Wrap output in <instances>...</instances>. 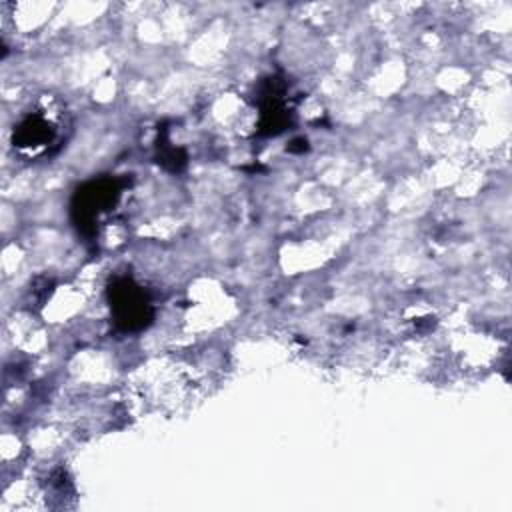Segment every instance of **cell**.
<instances>
[{"label": "cell", "instance_id": "6da1fadb", "mask_svg": "<svg viewBox=\"0 0 512 512\" xmlns=\"http://www.w3.org/2000/svg\"><path fill=\"white\" fill-rule=\"evenodd\" d=\"M112 304L116 312V322L124 328L142 326L148 318V304L144 300V294L126 280L114 286Z\"/></svg>", "mask_w": 512, "mask_h": 512}]
</instances>
